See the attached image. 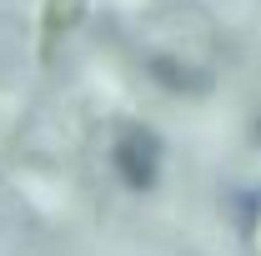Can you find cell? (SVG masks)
Returning a JSON list of instances; mask_svg holds the SVG:
<instances>
[{
	"mask_svg": "<svg viewBox=\"0 0 261 256\" xmlns=\"http://www.w3.org/2000/svg\"><path fill=\"white\" fill-rule=\"evenodd\" d=\"M256 136H261V121H256Z\"/></svg>",
	"mask_w": 261,
	"mask_h": 256,
	"instance_id": "5b68a950",
	"label": "cell"
},
{
	"mask_svg": "<svg viewBox=\"0 0 261 256\" xmlns=\"http://www.w3.org/2000/svg\"><path fill=\"white\" fill-rule=\"evenodd\" d=\"M86 10H91V0H40V15H35V50H40V61H56V50L81 31Z\"/></svg>",
	"mask_w": 261,
	"mask_h": 256,
	"instance_id": "7a4b0ae2",
	"label": "cell"
},
{
	"mask_svg": "<svg viewBox=\"0 0 261 256\" xmlns=\"http://www.w3.org/2000/svg\"><path fill=\"white\" fill-rule=\"evenodd\" d=\"M111 166H116L126 191H136V196L156 191L161 186V136L141 121H126L111 141Z\"/></svg>",
	"mask_w": 261,
	"mask_h": 256,
	"instance_id": "6da1fadb",
	"label": "cell"
},
{
	"mask_svg": "<svg viewBox=\"0 0 261 256\" xmlns=\"http://www.w3.org/2000/svg\"><path fill=\"white\" fill-rule=\"evenodd\" d=\"M236 211H241V226H246L251 251L261 256V191H241L236 196Z\"/></svg>",
	"mask_w": 261,
	"mask_h": 256,
	"instance_id": "277c9868",
	"label": "cell"
},
{
	"mask_svg": "<svg viewBox=\"0 0 261 256\" xmlns=\"http://www.w3.org/2000/svg\"><path fill=\"white\" fill-rule=\"evenodd\" d=\"M151 81L156 86H166V91H176V96H201L211 81H206V70L191 61H181V56H151Z\"/></svg>",
	"mask_w": 261,
	"mask_h": 256,
	"instance_id": "3957f363",
	"label": "cell"
}]
</instances>
